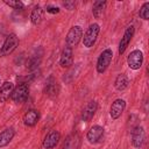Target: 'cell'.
Segmentation results:
<instances>
[{
    "instance_id": "obj_1",
    "label": "cell",
    "mask_w": 149,
    "mask_h": 149,
    "mask_svg": "<svg viewBox=\"0 0 149 149\" xmlns=\"http://www.w3.org/2000/svg\"><path fill=\"white\" fill-rule=\"evenodd\" d=\"M99 31H100V27L98 23H93L91 24L87 30L85 31L84 34V37H83V43H84V47L86 48H91L94 45L95 41H97V37L99 35Z\"/></svg>"
},
{
    "instance_id": "obj_2",
    "label": "cell",
    "mask_w": 149,
    "mask_h": 149,
    "mask_svg": "<svg viewBox=\"0 0 149 149\" xmlns=\"http://www.w3.org/2000/svg\"><path fill=\"white\" fill-rule=\"evenodd\" d=\"M28 95H29V87L26 83H22V84H19L13 90L10 94V99L16 104H21L28 99Z\"/></svg>"
},
{
    "instance_id": "obj_3",
    "label": "cell",
    "mask_w": 149,
    "mask_h": 149,
    "mask_svg": "<svg viewBox=\"0 0 149 149\" xmlns=\"http://www.w3.org/2000/svg\"><path fill=\"white\" fill-rule=\"evenodd\" d=\"M17 45H19V38L16 37V35L15 34H9L6 37L2 47L0 48V57L8 56L9 54H12L16 49Z\"/></svg>"
},
{
    "instance_id": "obj_4",
    "label": "cell",
    "mask_w": 149,
    "mask_h": 149,
    "mask_svg": "<svg viewBox=\"0 0 149 149\" xmlns=\"http://www.w3.org/2000/svg\"><path fill=\"white\" fill-rule=\"evenodd\" d=\"M113 58V51L111 49H105L98 57L97 61V71L98 73H104L108 65L111 64V61Z\"/></svg>"
},
{
    "instance_id": "obj_5",
    "label": "cell",
    "mask_w": 149,
    "mask_h": 149,
    "mask_svg": "<svg viewBox=\"0 0 149 149\" xmlns=\"http://www.w3.org/2000/svg\"><path fill=\"white\" fill-rule=\"evenodd\" d=\"M83 37V29L81 27L79 26H73L70 28L68 35H66V47H70V48H73L76 47L80 38Z\"/></svg>"
},
{
    "instance_id": "obj_6",
    "label": "cell",
    "mask_w": 149,
    "mask_h": 149,
    "mask_svg": "<svg viewBox=\"0 0 149 149\" xmlns=\"http://www.w3.org/2000/svg\"><path fill=\"white\" fill-rule=\"evenodd\" d=\"M143 63V54L141 50H133L127 57V64L133 70H139Z\"/></svg>"
},
{
    "instance_id": "obj_7",
    "label": "cell",
    "mask_w": 149,
    "mask_h": 149,
    "mask_svg": "<svg viewBox=\"0 0 149 149\" xmlns=\"http://www.w3.org/2000/svg\"><path fill=\"white\" fill-rule=\"evenodd\" d=\"M104 134H105L104 128L101 126L95 125V126H92L90 128V130L87 132L86 137H87V140H88L90 143H99L102 140Z\"/></svg>"
},
{
    "instance_id": "obj_8",
    "label": "cell",
    "mask_w": 149,
    "mask_h": 149,
    "mask_svg": "<svg viewBox=\"0 0 149 149\" xmlns=\"http://www.w3.org/2000/svg\"><path fill=\"white\" fill-rule=\"evenodd\" d=\"M146 139V134H144V129L141 126H136L133 128L132 130V143L135 148H140L142 147L143 142Z\"/></svg>"
},
{
    "instance_id": "obj_9",
    "label": "cell",
    "mask_w": 149,
    "mask_h": 149,
    "mask_svg": "<svg viewBox=\"0 0 149 149\" xmlns=\"http://www.w3.org/2000/svg\"><path fill=\"white\" fill-rule=\"evenodd\" d=\"M126 107V101L123 99H116L112 102L111 108H109V114L112 116V119H119L121 116V114L123 113Z\"/></svg>"
},
{
    "instance_id": "obj_10",
    "label": "cell",
    "mask_w": 149,
    "mask_h": 149,
    "mask_svg": "<svg viewBox=\"0 0 149 149\" xmlns=\"http://www.w3.org/2000/svg\"><path fill=\"white\" fill-rule=\"evenodd\" d=\"M59 139H61V134H59L58 130H55V129L50 130L43 140V147L45 149H52L57 146Z\"/></svg>"
},
{
    "instance_id": "obj_11",
    "label": "cell",
    "mask_w": 149,
    "mask_h": 149,
    "mask_svg": "<svg viewBox=\"0 0 149 149\" xmlns=\"http://www.w3.org/2000/svg\"><path fill=\"white\" fill-rule=\"evenodd\" d=\"M133 35H134V27H133V26H129V27L126 29V31H125V34H123V36L121 37V41H120V43H119V49H118V51H119L120 55H122V54L126 51L128 44H129L130 41H132Z\"/></svg>"
},
{
    "instance_id": "obj_12",
    "label": "cell",
    "mask_w": 149,
    "mask_h": 149,
    "mask_svg": "<svg viewBox=\"0 0 149 149\" xmlns=\"http://www.w3.org/2000/svg\"><path fill=\"white\" fill-rule=\"evenodd\" d=\"M59 92V85L57 83V80L51 76L47 79L45 85H44V93L48 97H56Z\"/></svg>"
},
{
    "instance_id": "obj_13",
    "label": "cell",
    "mask_w": 149,
    "mask_h": 149,
    "mask_svg": "<svg viewBox=\"0 0 149 149\" xmlns=\"http://www.w3.org/2000/svg\"><path fill=\"white\" fill-rule=\"evenodd\" d=\"M59 63H61V66L62 68H70L73 63V52H72V48L70 47H65L62 51V55H61V59H59Z\"/></svg>"
},
{
    "instance_id": "obj_14",
    "label": "cell",
    "mask_w": 149,
    "mask_h": 149,
    "mask_svg": "<svg viewBox=\"0 0 149 149\" xmlns=\"http://www.w3.org/2000/svg\"><path fill=\"white\" fill-rule=\"evenodd\" d=\"M40 119V113L36 109H29L26 112V114L23 115V123L28 127H33L37 123Z\"/></svg>"
},
{
    "instance_id": "obj_15",
    "label": "cell",
    "mask_w": 149,
    "mask_h": 149,
    "mask_svg": "<svg viewBox=\"0 0 149 149\" xmlns=\"http://www.w3.org/2000/svg\"><path fill=\"white\" fill-rule=\"evenodd\" d=\"M79 144H80V137L77 133H73L65 139L63 143V149H78Z\"/></svg>"
},
{
    "instance_id": "obj_16",
    "label": "cell",
    "mask_w": 149,
    "mask_h": 149,
    "mask_svg": "<svg viewBox=\"0 0 149 149\" xmlns=\"http://www.w3.org/2000/svg\"><path fill=\"white\" fill-rule=\"evenodd\" d=\"M97 108H98V104H97L95 101H90V102L86 105V107L83 109L81 119H83L84 121H90V120L93 118V115L95 114Z\"/></svg>"
},
{
    "instance_id": "obj_17",
    "label": "cell",
    "mask_w": 149,
    "mask_h": 149,
    "mask_svg": "<svg viewBox=\"0 0 149 149\" xmlns=\"http://www.w3.org/2000/svg\"><path fill=\"white\" fill-rule=\"evenodd\" d=\"M14 90V85L10 81H5L0 86V102H5L9 99L12 92Z\"/></svg>"
},
{
    "instance_id": "obj_18",
    "label": "cell",
    "mask_w": 149,
    "mask_h": 149,
    "mask_svg": "<svg viewBox=\"0 0 149 149\" xmlns=\"http://www.w3.org/2000/svg\"><path fill=\"white\" fill-rule=\"evenodd\" d=\"M14 129L13 128H6L0 133V148L6 147L7 144H9V142L13 140L14 137Z\"/></svg>"
},
{
    "instance_id": "obj_19",
    "label": "cell",
    "mask_w": 149,
    "mask_h": 149,
    "mask_svg": "<svg viewBox=\"0 0 149 149\" xmlns=\"http://www.w3.org/2000/svg\"><path fill=\"white\" fill-rule=\"evenodd\" d=\"M114 86L118 91H123L127 88L128 86V78L126 74L123 73H120L116 78H115V81H114Z\"/></svg>"
},
{
    "instance_id": "obj_20",
    "label": "cell",
    "mask_w": 149,
    "mask_h": 149,
    "mask_svg": "<svg viewBox=\"0 0 149 149\" xmlns=\"http://www.w3.org/2000/svg\"><path fill=\"white\" fill-rule=\"evenodd\" d=\"M42 15H43V9L41 6H36L33 10H31V14H30V21L33 24H38L42 20Z\"/></svg>"
},
{
    "instance_id": "obj_21",
    "label": "cell",
    "mask_w": 149,
    "mask_h": 149,
    "mask_svg": "<svg viewBox=\"0 0 149 149\" xmlns=\"http://www.w3.org/2000/svg\"><path fill=\"white\" fill-rule=\"evenodd\" d=\"M106 1H95L94 5H93V9H92V13L94 15V17H100V15L102 14L105 7H106Z\"/></svg>"
},
{
    "instance_id": "obj_22",
    "label": "cell",
    "mask_w": 149,
    "mask_h": 149,
    "mask_svg": "<svg viewBox=\"0 0 149 149\" xmlns=\"http://www.w3.org/2000/svg\"><path fill=\"white\" fill-rule=\"evenodd\" d=\"M139 15L143 20H148L149 19V2H144L142 5V7L140 8V12H139Z\"/></svg>"
},
{
    "instance_id": "obj_23",
    "label": "cell",
    "mask_w": 149,
    "mask_h": 149,
    "mask_svg": "<svg viewBox=\"0 0 149 149\" xmlns=\"http://www.w3.org/2000/svg\"><path fill=\"white\" fill-rule=\"evenodd\" d=\"M5 3L6 5H8L9 7H12V8H14V9H22L23 7H24V5H23V2L22 1H19V0H6L5 1Z\"/></svg>"
},
{
    "instance_id": "obj_24",
    "label": "cell",
    "mask_w": 149,
    "mask_h": 149,
    "mask_svg": "<svg viewBox=\"0 0 149 149\" xmlns=\"http://www.w3.org/2000/svg\"><path fill=\"white\" fill-rule=\"evenodd\" d=\"M40 63H41V58L40 57L38 58L37 57H31L29 59V62H28V69L29 70H35V69L38 68Z\"/></svg>"
},
{
    "instance_id": "obj_25",
    "label": "cell",
    "mask_w": 149,
    "mask_h": 149,
    "mask_svg": "<svg viewBox=\"0 0 149 149\" xmlns=\"http://www.w3.org/2000/svg\"><path fill=\"white\" fill-rule=\"evenodd\" d=\"M63 6H64L66 9L72 10V9L76 7V3H74V1H65V2L63 3Z\"/></svg>"
},
{
    "instance_id": "obj_26",
    "label": "cell",
    "mask_w": 149,
    "mask_h": 149,
    "mask_svg": "<svg viewBox=\"0 0 149 149\" xmlns=\"http://www.w3.org/2000/svg\"><path fill=\"white\" fill-rule=\"evenodd\" d=\"M47 12L50 13V14H57V13H59V8L55 7V6H48L47 7Z\"/></svg>"
}]
</instances>
